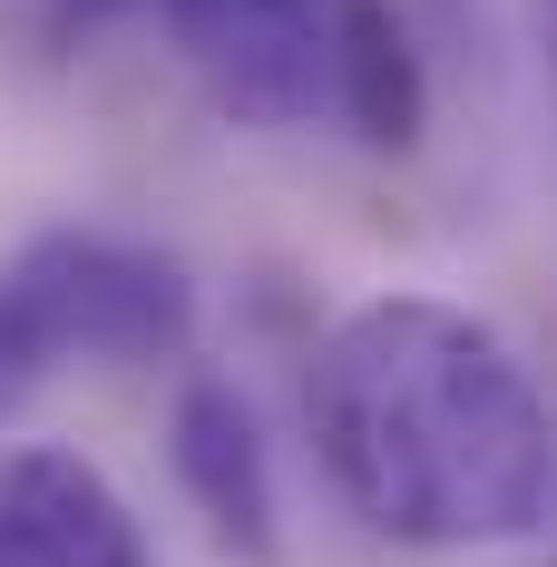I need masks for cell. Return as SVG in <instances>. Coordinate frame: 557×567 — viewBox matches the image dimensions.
I'll return each mask as SVG.
<instances>
[{
	"label": "cell",
	"mask_w": 557,
	"mask_h": 567,
	"mask_svg": "<svg viewBox=\"0 0 557 567\" xmlns=\"http://www.w3.org/2000/svg\"><path fill=\"white\" fill-rule=\"evenodd\" d=\"M0 567H157L117 480L79 451H0Z\"/></svg>",
	"instance_id": "5b68a950"
},
{
	"label": "cell",
	"mask_w": 557,
	"mask_h": 567,
	"mask_svg": "<svg viewBox=\"0 0 557 567\" xmlns=\"http://www.w3.org/2000/svg\"><path fill=\"white\" fill-rule=\"evenodd\" d=\"M167 460H176V489L196 499V518L216 528L225 558L245 567H275L283 558V499H275V451L255 431V401L196 372L167 411Z\"/></svg>",
	"instance_id": "277c9868"
},
{
	"label": "cell",
	"mask_w": 557,
	"mask_h": 567,
	"mask_svg": "<svg viewBox=\"0 0 557 567\" xmlns=\"http://www.w3.org/2000/svg\"><path fill=\"white\" fill-rule=\"evenodd\" d=\"M333 109L352 117L362 147H421L431 127V79H421V50L411 30L391 20V0H333Z\"/></svg>",
	"instance_id": "8992f818"
},
{
	"label": "cell",
	"mask_w": 557,
	"mask_h": 567,
	"mask_svg": "<svg viewBox=\"0 0 557 567\" xmlns=\"http://www.w3.org/2000/svg\"><path fill=\"white\" fill-rule=\"evenodd\" d=\"M0 284L40 362H176L196 333V284L127 235L59 226L20 245Z\"/></svg>",
	"instance_id": "7a4b0ae2"
},
{
	"label": "cell",
	"mask_w": 557,
	"mask_h": 567,
	"mask_svg": "<svg viewBox=\"0 0 557 567\" xmlns=\"http://www.w3.org/2000/svg\"><path fill=\"white\" fill-rule=\"evenodd\" d=\"M50 362L30 352V333H20V313H10V284H0V401H20L30 382H40Z\"/></svg>",
	"instance_id": "52a82bcc"
},
{
	"label": "cell",
	"mask_w": 557,
	"mask_h": 567,
	"mask_svg": "<svg viewBox=\"0 0 557 567\" xmlns=\"http://www.w3.org/2000/svg\"><path fill=\"white\" fill-rule=\"evenodd\" d=\"M186 69L245 127H303L333 109V10L323 0H147Z\"/></svg>",
	"instance_id": "3957f363"
},
{
	"label": "cell",
	"mask_w": 557,
	"mask_h": 567,
	"mask_svg": "<svg viewBox=\"0 0 557 567\" xmlns=\"http://www.w3.org/2000/svg\"><path fill=\"white\" fill-rule=\"evenodd\" d=\"M313 451L391 548H518L557 518V411L499 323L441 293L352 303L313 352Z\"/></svg>",
	"instance_id": "6da1fadb"
}]
</instances>
